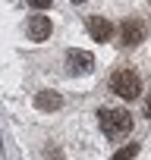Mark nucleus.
<instances>
[{"label":"nucleus","instance_id":"nucleus-1","mask_svg":"<svg viewBox=\"0 0 151 160\" xmlns=\"http://www.w3.org/2000/svg\"><path fill=\"white\" fill-rule=\"evenodd\" d=\"M98 122H101V129H104L107 138H126L132 132V116L123 107H104L98 113Z\"/></svg>","mask_w":151,"mask_h":160},{"label":"nucleus","instance_id":"nucleus-2","mask_svg":"<svg viewBox=\"0 0 151 160\" xmlns=\"http://www.w3.org/2000/svg\"><path fill=\"white\" fill-rule=\"evenodd\" d=\"M110 91L120 94L123 101H135V98L142 94V78H138V72H132V69H117L113 78H110Z\"/></svg>","mask_w":151,"mask_h":160},{"label":"nucleus","instance_id":"nucleus-3","mask_svg":"<svg viewBox=\"0 0 151 160\" xmlns=\"http://www.w3.org/2000/svg\"><path fill=\"white\" fill-rule=\"evenodd\" d=\"M66 69L69 75H88L95 69V57L88 50H66Z\"/></svg>","mask_w":151,"mask_h":160},{"label":"nucleus","instance_id":"nucleus-4","mask_svg":"<svg viewBox=\"0 0 151 160\" xmlns=\"http://www.w3.org/2000/svg\"><path fill=\"white\" fill-rule=\"evenodd\" d=\"M145 41V25L138 22V19H126L123 25H120V44L123 47H135V44H142Z\"/></svg>","mask_w":151,"mask_h":160},{"label":"nucleus","instance_id":"nucleus-5","mask_svg":"<svg viewBox=\"0 0 151 160\" xmlns=\"http://www.w3.org/2000/svg\"><path fill=\"white\" fill-rule=\"evenodd\" d=\"M25 32H29V41H47V38H50V32H54V25H50V19H47V16H29Z\"/></svg>","mask_w":151,"mask_h":160},{"label":"nucleus","instance_id":"nucleus-6","mask_svg":"<svg viewBox=\"0 0 151 160\" xmlns=\"http://www.w3.org/2000/svg\"><path fill=\"white\" fill-rule=\"evenodd\" d=\"M88 32H91V38H95V41H110L113 25H110L104 16H88Z\"/></svg>","mask_w":151,"mask_h":160},{"label":"nucleus","instance_id":"nucleus-7","mask_svg":"<svg viewBox=\"0 0 151 160\" xmlns=\"http://www.w3.org/2000/svg\"><path fill=\"white\" fill-rule=\"evenodd\" d=\"M35 107L38 110H60L63 107V98L57 91H38L35 94Z\"/></svg>","mask_w":151,"mask_h":160},{"label":"nucleus","instance_id":"nucleus-8","mask_svg":"<svg viewBox=\"0 0 151 160\" xmlns=\"http://www.w3.org/2000/svg\"><path fill=\"white\" fill-rule=\"evenodd\" d=\"M135 154H138V144L132 141V144H126V148H120L110 160H135Z\"/></svg>","mask_w":151,"mask_h":160},{"label":"nucleus","instance_id":"nucleus-9","mask_svg":"<svg viewBox=\"0 0 151 160\" xmlns=\"http://www.w3.org/2000/svg\"><path fill=\"white\" fill-rule=\"evenodd\" d=\"M54 3V0H29V7H35V10H47Z\"/></svg>","mask_w":151,"mask_h":160},{"label":"nucleus","instance_id":"nucleus-10","mask_svg":"<svg viewBox=\"0 0 151 160\" xmlns=\"http://www.w3.org/2000/svg\"><path fill=\"white\" fill-rule=\"evenodd\" d=\"M47 160H63V154L60 151H47Z\"/></svg>","mask_w":151,"mask_h":160},{"label":"nucleus","instance_id":"nucleus-11","mask_svg":"<svg viewBox=\"0 0 151 160\" xmlns=\"http://www.w3.org/2000/svg\"><path fill=\"white\" fill-rule=\"evenodd\" d=\"M145 116H151V98L145 101Z\"/></svg>","mask_w":151,"mask_h":160},{"label":"nucleus","instance_id":"nucleus-12","mask_svg":"<svg viewBox=\"0 0 151 160\" xmlns=\"http://www.w3.org/2000/svg\"><path fill=\"white\" fill-rule=\"evenodd\" d=\"M72 3H85V0H72Z\"/></svg>","mask_w":151,"mask_h":160}]
</instances>
